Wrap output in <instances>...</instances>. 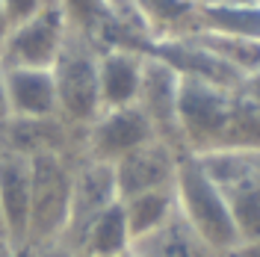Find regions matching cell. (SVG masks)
I'll return each instance as SVG.
<instances>
[{
    "instance_id": "obj_9",
    "label": "cell",
    "mask_w": 260,
    "mask_h": 257,
    "mask_svg": "<svg viewBox=\"0 0 260 257\" xmlns=\"http://www.w3.org/2000/svg\"><path fill=\"white\" fill-rule=\"evenodd\" d=\"M30 201L32 172L30 157L0 148V216L6 231V245L12 257L21 254L30 242Z\"/></svg>"
},
{
    "instance_id": "obj_20",
    "label": "cell",
    "mask_w": 260,
    "mask_h": 257,
    "mask_svg": "<svg viewBox=\"0 0 260 257\" xmlns=\"http://www.w3.org/2000/svg\"><path fill=\"white\" fill-rule=\"evenodd\" d=\"M15 257H83L80 251L68 248L65 242H50V245H30Z\"/></svg>"
},
{
    "instance_id": "obj_14",
    "label": "cell",
    "mask_w": 260,
    "mask_h": 257,
    "mask_svg": "<svg viewBox=\"0 0 260 257\" xmlns=\"http://www.w3.org/2000/svg\"><path fill=\"white\" fill-rule=\"evenodd\" d=\"M130 251L136 257H222L195 234L180 213L169 219L160 231L136 240Z\"/></svg>"
},
{
    "instance_id": "obj_5",
    "label": "cell",
    "mask_w": 260,
    "mask_h": 257,
    "mask_svg": "<svg viewBox=\"0 0 260 257\" xmlns=\"http://www.w3.org/2000/svg\"><path fill=\"white\" fill-rule=\"evenodd\" d=\"M198 160L225 195L240 242L260 240V154L216 151Z\"/></svg>"
},
{
    "instance_id": "obj_2",
    "label": "cell",
    "mask_w": 260,
    "mask_h": 257,
    "mask_svg": "<svg viewBox=\"0 0 260 257\" xmlns=\"http://www.w3.org/2000/svg\"><path fill=\"white\" fill-rule=\"evenodd\" d=\"M98 56L101 48L92 39L68 30L62 50L50 68L59 98V118L83 130L104 113L101 86H98Z\"/></svg>"
},
{
    "instance_id": "obj_10",
    "label": "cell",
    "mask_w": 260,
    "mask_h": 257,
    "mask_svg": "<svg viewBox=\"0 0 260 257\" xmlns=\"http://www.w3.org/2000/svg\"><path fill=\"white\" fill-rule=\"evenodd\" d=\"M178 92H180V74L166 65L162 59L145 53L142 62V83H139V98L136 107L148 115V121L157 130V139L175 145L183 151V139H180L178 127ZM186 154V151H183Z\"/></svg>"
},
{
    "instance_id": "obj_17",
    "label": "cell",
    "mask_w": 260,
    "mask_h": 257,
    "mask_svg": "<svg viewBox=\"0 0 260 257\" xmlns=\"http://www.w3.org/2000/svg\"><path fill=\"white\" fill-rule=\"evenodd\" d=\"M195 33H219V36L260 39V0L204 6V9H198V30Z\"/></svg>"
},
{
    "instance_id": "obj_18",
    "label": "cell",
    "mask_w": 260,
    "mask_h": 257,
    "mask_svg": "<svg viewBox=\"0 0 260 257\" xmlns=\"http://www.w3.org/2000/svg\"><path fill=\"white\" fill-rule=\"evenodd\" d=\"M198 48L219 56L225 65H231L240 77L260 74V39H240V36H219V33H189Z\"/></svg>"
},
{
    "instance_id": "obj_7",
    "label": "cell",
    "mask_w": 260,
    "mask_h": 257,
    "mask_svg": "<svg viewBox=\"0 0 260 257\" xmlns=\"http://www.w3.org/2000/svg\"><path fill=\"white\" fill-rule=\"evenodd\" d=\"M151 139H157V130L136 104L121 110H104L86 127V160L113 166Z\"/></svg>"
},
{
    "instance_id": "obj_15",
    "label": "cell",
    "mask_w": 260,
    "mask_h": 257,
    "mask_svg": "<svg viewBox=\"0 0 260 257\" xmlns=\"http://www.w3.org/2000/svg\"><path fill=\"white\" fill-rule=\"evenodd\" d=\"M130 248H133V240H130L121 201L113 204L110 210H104L95 222L86 228L80 242L74 245V251H80L83 257H121L127 254Z\"/></svg>"
},
{
    "instance_id": "obj_16",
    "label": "cell",
    "mask_w": 260,
    "mask_h": 257,
    "mask_svg": "<svg viewBox=\"0 0 260 257\" xmlns=\"http://www.w3.org/2000/svg\"><path fill=\"white\" fill-rule=\"evenodd\" d=\"M121 207H124L130 240L136 242L154 231H160L169 219L178 216V195H175V189H154V192L124 198Z\"/></svg>"
},
{
    "instance_id": "obj_8",
    "label": "cell",
    "mask_w": 260,
    "mask_h": 257,
    "mask_svg": "<svg viewBox=\"0 0 260 257\" xmlns=\"http://www.w3.org/2000/svg\"><path fill=\"white\" fill-rule=\"evenodd\" d=\"M180 157H183V151H178L175 145L151 139L142 148L130 151L127 157L113 163L118 201L142 192H154V189H175Z\"/></svg>"
},
{
    "instance_id": "obj_11",
    "label": "cell",
    "mask_w": 260,
    "mask_h": 257,
    "mask_svg": "<svg viewBox=\"0 0 260 257\" xmlns=\"http://www.w3.org/2000/svg\"><path fill=\"white\" fill-rule=\"evenodd\" d=\"M118 204V189H115V175L113 166L95 160H83L74 169V192H71V213H68V225H65L62 240L68 248H74L86 228L95 222L104 210Z\"/></svg>"
},
{
    "instance_id": "obj_12",
    "label": "cell",
    "mask_w": 260,
    "mask_h": 257,
    "mask_svg": "<svg viewBox=\"0 0 260 257\" xmlns=\"http://www.w3.org/2000/svg\"><path fill=\"white\" fill-rule=\"evenodd\" d=\"M9 104V118L42 121L59 118V98L50 68H0Z\"/></svg>"
},
{
    "instance_id": "obj_4",
    "label": "cell",
    "mask_w": 260,
    "mask_h": 257,
    "mask_svg": "<svg viewBox=\"0 0 260 257\" xmlns=\"http://www.w3.org/2000/svg\"><path fill=\"white\" fill-rule=\"evenodd\" d=\"M59 154H36L30 157L32 172V201H30V245H50L59 242L71 213V192H74V169Z\"/></svg>"
},
{
    "instance_id": "obj_19",
    "label": "cell",
    "mask_w": 260,
    "mask_h": 257,
    "mask_svg": "<svg viewBox=\"0 0 260 257\" xmlns=\"http://www.w3.org/2000/svg\"><path fill=\"white\" fill-rule=\"evenodd\" d=\"M0 9L9 21V27H15L42 12V0H0Z\"/></svg>"
},
{
    "instance_id": "obj_3",
    "label": "cell",
    "mask_w": 260,
    "mask_h": 257,
    "mask_svg": "<svg viewBox=\"0 0 260 257\" xmlns=\"http://www.w3.org/2000/svg\"><path fill=\"white\" fill-rule=\"evenodd\" d=\"M237 89L213 86L204 80L180 77L178 92V127L183 139V151L204 157L222 148V136L234 115Z\"/></svg>"
},
{
    "instance_id": "obj_1",
    "label": "cell",
    "mask_w": 260,
    "mask_h": 257,
    "mask_svg": "<svg viewBox=\"0 0 260 257\" xmlns=\"http://www.w3.org/2000/svg\"><path fill=\"white\" fill-rule=\"evenodd\" d=\"M175 195H178V213L213 251L225 254L240 242V234L234 228L225 195L213 183V177L207 175V169L201 166V160L195 154L180 157Z\"/></svg>"
},
{
    "instance_id": "obj_23",
    "label": "cell",
    "mask_w": 260,
    "mask_h": 257,
    "mask_svg": "<svg viewBox=\"0 0 260 257\" xmlns=\"http://www.w3.org/2000/svg\"><path fill=\"white\" fill-rule=\"evenodd\" d=\"M9 121V104H6V89H3V71H0V127Z\"/></svg>"
},
{
    "instance_id": "obj_21",
    "label": "cell",
    "mask_w": 260,
    "mask_h": 257,
    "mask_svg": "<svg viewBox=\"0 0 260 257\" xmlns=\"http://www.w3.org/2000/svg\"><path fill=\"white\" fill-rule=\"evenodd\" d=\"M222 257H260V240H243Z\"/></svg>"
},
{
    "instance_id": "obj_25",
    "label": "cell",
    "mask_w": 260,
    "mask_h": 257,
    "mask_svg": "<svg viewBox=\"0 0 260 257\" xmlns=\"http://www.w3.org/2000/svg\"><path fill=\"white\" fill-rule=\"evenodd\" d=\"M6 36H9V21H6L3 9H0V50H3V42H6Z\"/></svg>"
},
{
    "instance_id": "obj_27",
    "label": "cell",
    "mask_w": 260,
    "mask_h": 257,
    "mask_svg": "<svg viewBox=\"0 0 260 257\" xmlns=\"http://www.w3.org/2000/svg\"><path fill=\"white\" fill-rule=\"evenodd\" d=\"M62 0H42V9H59Z\"/></svg>"
},
{
    "instance_id": "obj_26",
    "label": "cell",
    "mask_w": 260,
    "mask_h": 257,
    "mask_svg": "<svg viewBox=\"0 0 260 257\" xmlns=\"http://www.w3.org/2000/svg\"><path fill=\"white\" fill-rule=\"evenodd\" d=\"M0 248L9 251V245H6V231H3V216H0ZM9 254H12V251H9Z\"/></svg>"
},
{
    "instance_id": "obj_6",
    "label": "cell",
    "mask_w": 260,
    "mask_h": 257,
    "mask_svg": "<svg viewBox=\"0 0 260 257\" xmlns=\"http://www.w3.org/2000/svg\"><path fill=\"white\" fill-rule=\"evenodd\" d=\"M68 36L59 9H42L36 18L9 27L0 50V68H53Z\"/></svg>"
},
{
    "instance_id": "obj_29",
    "label": "cell",
    "mask_w": 260,
    "mask_h": 257,
    "mask_svg": "<svg viewBox=\"0 0 260 257\" xmlns=\"http://www.w3.org/2000/svg\"><path fill=\"white\" fill-rule=\"evenodd\" d=\"M121 257H136V254H133V251H127V254H121Z\"/></svg>"
},
{
    "instance_id": "obj_24",
    "label": "cell",
    "mask_w": 260,
    "mask_h": 257,
    "mask_svg": "<svg viewBox=\"0 0 260 257\" xmlns=\"http://www.w3.org/2000/svg\"><path fill=\"white\" fill-rule=\"evenodd\" d=\"M195 3L198 9H204V6H222V3H243V0H189Z\"/></svg>"
},
{
    "instance_id": "obj_13",
    "label": "cell",
    "mask_w": 260,
    "mask_h": 257,
    "mask_svg": "<svg viewBox=\"0 0 260 257\" xmlns=\"http://www.w3.org/2000/svg\"><path fill=\"white\" fill-rule=\"evenodd\" d=\"M145 53L133 48H104L98 56V86H101V107L121 110L133 107L139 98Z\"/></svg>"
},
{
    "instance_id": "obj_28",
    "label": "cell",
    "mask_w": 260,
    "mask_h": 257,
    "mask_svg": "<svg viewBox=\"0 0 260 257\" xmlns=\"http://www.w3.org/2000/svg\"><path fill=\"white\" fill-rule=\"evenodd\" d=\"M0 257H12V254H9V251H3V248H0Z\"/></svg>"
},
{
    "instance_id": "obj_22",
    "label": "cell",
    "mask_w": 260,
    "mask_h": 257,
    "mask_svg": "<svg viewBox=\"0 0 260 257\" xmlns=\"http://www.w3.org/2000/svg\"><path fill=\"white\" fill-rule=\"evenodd\" d=\"M248 101H254L260 107V74H254V77H248V80L243 83V89H240Z\"/></svg>"
}]
</instances>
